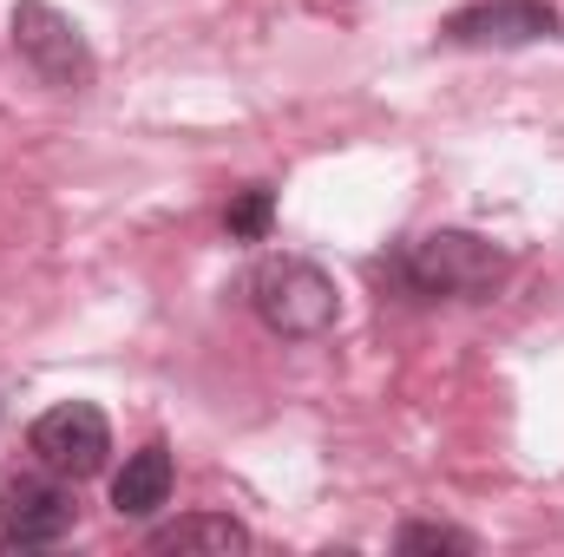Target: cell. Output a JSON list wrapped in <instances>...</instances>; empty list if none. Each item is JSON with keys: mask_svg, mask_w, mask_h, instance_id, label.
<instances>
[{"mask_svg": "<svg viewBox=\"0 0 564 557\" xmlns=\"http://www.w3.org/2000/svg\"><path fill=\"white\" fill-rule=\"evenodd\" d=\"M381 276L414 302H492L512 282V256L479 230H426L381 263Z\"/></svg>", "mask_w": 564, "mask_h": 557, "instance_id": "1", "label": "cell"}, {"mask_svg": "<svg viewBox=\"0 0 564 557\" xmlns=\"http://www.w3.org/2000/svg\"><path fill=\"white\" fill-rule=\"evenodd\" d=\"M250 308L282 341H322L341 321L335 276L322 263H308V256H263L250 270Z\"/></svg>", "mask_w": 564, "mask_h": 557, "instance_id": "2", "label": "cell"}, {"mask_svg": "<svg viewBox=\"0 0 564 557\" xmlns=\"http://www.w3.org/2000/svg\"><path fill=\"white\" fill-rule=\"evenodd\" d=\"M7 33H13V53L26 59V73L53 92H86L99 79V59L79 33L73 13H59L53 0H13L7 13Z\"/></svg>", "mask_w": 564, "mask_h": 557, "instance_id": "3", "label": "cell"}, {"mask_svg": "<svg viewBox=\"0 0 564 557\" xmlns=\"http://www.w3.org/2000/svg\"><path fill=\"white\" fill-rule=\"evenodd\" d=\"M73 518H79V499L59 472H20L0 485V545H20V551L66 545Z\"/></svg>", "mask_w": 564, "mask_h": 557, "instance_id": "4", "label": "cell"}, {"mask_svg": "<svg viewBox=\"0 0 564 557\" xmlns=\"http://www.w3.org/2000/svg\"><path fill=\"white\" fill-rule=\"evenodd\" d=\"M558 7L552 0H473L459 13L440 20V40L446 46H466V53H506V46H539V40H558Z\"/></svg>", "mask_w": 564, "mask_h": 557, "instance_id": "5", "label": "cell"}, {"mask_svg": "<svg viewBox=\"0 0 564 557\" xmlns=\"http://www.w3.org/2000/svg\"><path fill=\"white\" fill-rule=\"evenodd\" d=\"M26 446H33V459H40L46 472H59V479H93V472L112 459V419L99 414L93 401H59V407H46V414L33 419Z\"/></svg>", "mask_w": 564, "mask_h": 557, "instance_id": "6", "label": "cell"}, {"mask_svg": "<svg viewBox=\"0 0 564 557\" xmlns=\"http://www.w3.org/2000/svg\"><path fill=\"white\" fill-rule=\"evenodd\" d=\"M171 479H177V466H171V446L164 439L126 452V466L112 472V512L119 518H158L171 505Z\"/></svg>", "mask_w": 564, "mask_h": 557, "instance_id": "7", "label": "cell"}, {"mask_svg": "<svg viewBox=\"0 0 564 557\" xmlns=\"http://www.w3.org/2000/svg\"><path fill=\"white\" fill-rule=\"evenodd\" d=\"M250 545H257V532L230 512H191V518L144 532V551H250Z\"/></svg>", "mask_w": 564, "mask_h": 557, "instance_id": "8", "label": "cell"}, {"mask_svg": "<svg viewBox=\"0 0 564 557\" xmlns=\"http://www.w3.org/2000/svg\"><path fill=\"white\" fill-rule=\"evenodd\" d=\"M270 217H276V190H270V184H243L237 204L224 210V230H230L237 243H263V237H270Z\"/></svg>", "mask_w": 564, "mask_h": 557, "instance_id": "9", "label": "cell"}, {"mask_svg": "<svg viewBox=\"0 0 564 557\" xmlns=\"http://www.w3.org/2000/svg\"><path fill=\"white\" fill-rule=\"evenodd\" d=\"M394 551H459V557H473V551H479V538H473V532H459V525L414 518V525H401V532H394Z\"/></svg>", "mask_w": 564, "mask_h": 557, "instance_id": "10", "label": "cell"}]
</instances>
